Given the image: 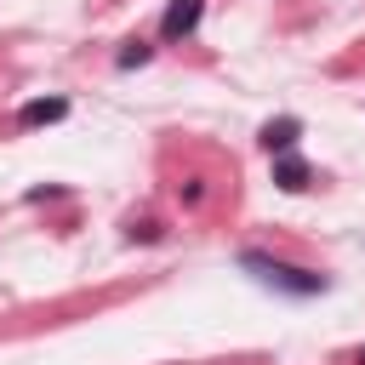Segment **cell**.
I'll use <instances>...</instances> for the list:
<instances>
[{"mask_svg":"<svg viewBox=\"0 0 365 365\" xmlns=\"http://www.w3.org/2000/svg\"><path fill=\"white\" fill-rule=\"evenodd\" d=\"M63 114H68V97H34V103L17 108V125H51Z\"/></svg>","mask_w":365,"mask_h":365,"instance_id":"cell-5","label":"cell"},{"mask_svg":"<svg viewBox=\"0 0 365 365\" xmlns=\"http://www.w3.org/2000/svg\"><path fill=\"white\" fill-rule=\"evenodd\" d=\"M148 57H154V46H143V40H131V46L120 51V68H143Z\"/></svg>","mask_w":365,"mask_h":365,"instance_id":"cell-6","label":"cell"},{"mask_svg":"<svg viewBox=\"0 0 365 365\" xmlns=\"http://www.w3.org/2000/svg\"><path fill=\"white\" fill-rule=\"evenodd\" d=\"M297 137H302V120H291V114H279V120L262 125V148H268V154H291Z\"/></svg>","mask_w":365,"mask_h":365,"instance_id":"cell-3","label":"cell"},{"mask_svg":"<svg viewBox=\"0 0 365 365\" xmlns=\"http://www.w3.org/2000/svg\"><path fill=\"white\" fill-rule=\"evenodd\" d=\"M240 268H245V274H257L262 285L285 291V297H319V291L331 285L325 274H314V268H297V262H279V257H268V251H240Z\"/></svg>","mask_w":365,"mask_h":365,"instance_id":"cell-1","label":"cell"},{"mask_svg":"<svg viewBox=\"0 0 365 365\" xmlns=\"http://www.w3.org/2000/svg\"><path fill=\"white\" fill-rule=\"evenodd\" d=\"M354 365H365V348H359V354H354Z\"/></svg>","mask_w":365,"mask_h":365,"instance_id":"cell-7","label":"cell"},{"mask_svg":"<svg viewBox=\"0 0 365 365\" xmlns=\"http://www.w3.org/2000/svg\"><path fill=\"white\" fill-rule=\"evenodd\" d=\"M200 17H205V0H171L165 17H160V34H165V40H182V34L200 29Z\"/></svg>","mask_w":365,"mask_h":365,"instance_id":"cell-2","label":"cell"},{"mask_svg":"<svg viewBox=\"0 0 365 365\" xmlns=\"http://www.w3.org/2000/svg\"><path fill=\"white\" fill-rule=\"evenodd\" d=\"M274 182H279L285 194H302V188L314 182V171H308V160H297V154H274Z\"/></svg>","mask_w":365,"mask_h":365,"instance_id":"cell-4","label":"cell"}]
</instances>
